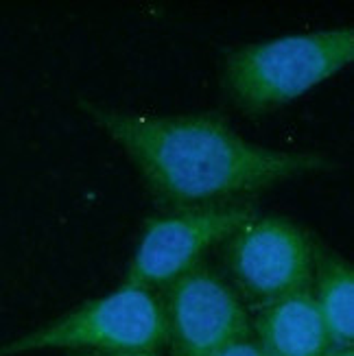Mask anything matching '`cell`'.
<instances>
[{"label": "cell", "instance_id": "cell-8", "mask_svg": "<svg viewBox=\"0 0 354 356\" xmlns=\"http://www.w3.org/2000/svg\"><path fill=\"white\" fill-rule=\"evenodd\" d=\"M311 296L332 346L354 343V269L348 260L319 250Z\"/></svg>", "mask_w": 354, "mask_h": 356}, {"label": "cell", "instance_id": "cell-11", "mask_svg": "<svg viewBox=\"0 0 354 356\" xmlns=\"http://www.w3.org/2000/svg\"><path fill=\"white\" fill-rule=\"evenodd\" d=\"M74 356H153V354H140V352H131V354H101V352H86V354H74Z\"/></svg>", "mask_w": 354, "mask_h": 356}, {"label": "cell", "instance_id": "cell-7", "mask_svg": "<svg viewBox=\"0 0 354 356\" xmlns=\"http://www.w3.org/2000/svg\"><path fill=\"white\" fill-rule=\"evenodd\" d=\"M252 337L267 356H321L332 348L311 289L256 308Z\"/></svg>", "mask_w": 354, "mask_h": 356}, {"label": "cell", "instance_id": "cell-5", "mask_svg": "<svg viewBox=\"0 0 354 356\" xmlns=\"http://www.w3.org/2000/svg\"><path fill=\"white\" fill-rule=\"evenodd\" d=\"M256 216L250 204H217L179 208L147 221L127 267L125 286H166L202 262L210 247L227 241Z\"/></svg>", "mask_w": 354, "mask_h": 356}, {"label": "cell", "instance_id": "cell-3", "mask_svg": "<svg viewBox=\"0 0 354 356\" xmlns=\"http://www.w3.org/2000/svg\"><path fill=\"white\" fill-rule=\"evenodd\" d=\"M166 346L162 304L156 293L140 286L116 289L86 302L49 326L0 346V356L40 350H95L101 354H153Z\"/></svg>", "mask_w": 354, "mask_h": 356}, {"label": "cell", "instance_id": "cell-6", "mask_svg": "<svg viewBox=\"0 0 354 356\" xmlns=\"http://www.w3.org/2000/svg\"><path fill=\"white\" fill-rule=\"evenodd\" d=\"M160 304L173 356H212L252 334V317L236 289L204 262L168 282Z\"/></svg>", "mask_w": 354, "mask_h": 356}, {"label": "cell", "instance_id": "cell-1", "mask_svg": "<svg viewBox=\"0 0 354 356\" xmlns=\"http://www.w3.org/2000/svg\"><path fill=\"white\" fill-rule=\"evenodd\" d=\"M81 107L125 149L153 197L171 210L232 204L278 181L337 166L326 153L254 145L214 114L147 116L90 101Z\"/></svg>", "mask_w": 354, "mask_h": 356}, {"label": "cell", "instance_id": "cell-4", "mask_svg": "<svg viewBox=\"0 0 354 356\" xmlns=\"http://www.w3.org/2000/svg\"><path fill=\"white\" fill-rule=\"evenodd\" d=\"M319 247L300 225L282 216H254L227 238L232 286L254 308L309 291Z\"/></svg>", "mask_w": 354, "mask_h": 356}, {"label": "cell", "instance_id": "cell-9", "mask_svg": "<svg viewBox=\"0 0 354 356\" xmlns=\"http://www.w3.org/2000/svg\"><path fill=\"white\" fill-rule=\"evenodd\" d=\"M212 356H267V354L256 343V339L252 334H248V337L236 339V341H230L227 346L217 350Z\"/></svg>", "mask_w": 354, "mask_h": 356}, {"label": "cell", "instance_id": "cell-10", "mask_svg": "<svg viewBox=\"0 0 354 356\" xmlns=\"http://www.w3.org/2000/svg\"><path fill=\"white\" fill-rule=\"evenodd\" d=\"M321 356H354V348L350 346V348H337V346H332L328 352H324Z\"/></svg>", "mask_w": 354, "mask_h": 356}, {"label": "cell", "instance_id": "cell-2", "mask_svg": "<svg viewBox=\"0 0 354 356\" xmlns=\"http://www.w3.org/2000/svg\"><path fill=\"white\" fill-rule=\"evenodd\" d=\"M352 59V26L273 38L227 53L223 86L239 110L265 114L324 83Z\"/></svg>", "mask_w": 354, "mask_h": 356}]
</instances>
